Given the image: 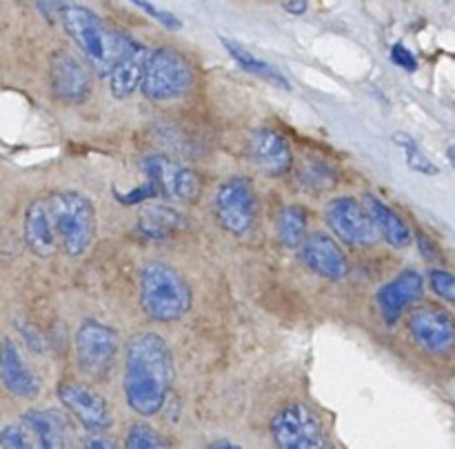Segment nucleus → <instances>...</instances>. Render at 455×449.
Segmentation results:
<instances>
[{"label":"nucleus","mask_w":455,"mask_h":449,"mask_svg":"<svg viewBox=\"0 0 455 449\" xmlns=\"http://www.w3.org/2000/svg\"><path fill=\"white\" fill-rule=\"evenodd\" d=\"M300 258L314 274L329 280H340L349 274V262L336 240L329 234H307L300 245Z\"/></svg>","instance_id":"nucleus-14"},{"label":"nucleus","mask_w":455,"mask_h":449,"mask_svg":"<svg viewBox=\"0 0 455 449\" xmlns=\"http://www.w3.org/2000/svg\"><path fill=\"white\" fill-rule=\"evenodd\" d=\"M145 180L154 185L156 194L176 203H187L200 194V180L191 169L182 167L167 156H149L142 160Z\"/></svg>","instance_id":"nucleus-11"},{"label":"nucleus","mask_w":455,"mask_h":449,"mask_svg":"<svg viewBox=\"0 0 455 449\" xmlns=\"http://www.w3.org/2000/svg\"><path fill=\"white\" fill-rule=\"evenodd\" d=\"M58 398L78 418V422L84 429L100 434V431H105L111 425V413L107 400L93 389L84 387L83 382H60V387H58Z\"/></svg>","instance_id":"nucleus-12"},{"label":"nucleus","mask_w":455,"mask_h":449,"mask_svg":"<svg viewBox=\"0 0 455 449\" xmlns=\"http://www.w3.org/2000/svg\"><path fill=\"white\" fill-rule=\"evenodd\" d=\"M425 292V278L416 269H407L382 285L376 293L378 309L387 325H395L407 307H411Z\"/></svg>","instance_id":"nucleus-13"},{"label":"nucleus","mask_w":455,"mask_h":449,"mask_svg":"<svg viewBox=\"0 0 455 449\" xmlns=\"http://www.w3.org/2000/svg\"><path fill=\"white\" fill-rule=\"evenodd\" d=\"M391 60H394L395 65L403 67V69H407V71H416L418 69L416 56H413V53L409 52L404 44H394V47H391Z\"/></svg>","instance_id":"nucleus-31"},{"label":"nucleus","mask_w":455,"mask_h":449,"mask_svg":"<svg viewBox=\"0 0 455 449\" xmlns=\"http://www.w3.org/2000/svg\"><path fill=\"white\" fill-rule=\"evenodd\" d=\"M22 229H25V243L36 256L49 258L58 252L56 234H53L52 225V213H49V200L38 198L27 207L25 222H22Z\"/></svg>","instance_id":"nucleus-17"},{"label":"nucleus","mask_w":455,"mask_h":449,"mask_svg":"<svg viewBox=\"0 0 455 449\" xmlns=\"http://www.w3.org/2000/svg\"><path fill=\"white\" fill-rule=\"evenodd\" d=\"M129 3H132L133 7L140 9V12H145L149 18L158 20L160 25L167 27V29L176 31V29H180V27H182L180 20H178V18L173 16L172 12H167V9H160L158 4H154L151 0H129Z\"/></svg>","instance_id":"nucleus-29"},{"label":"nucleus","mask_w":455,"mask_h":449,"mask_svg":"<svg viewBox=\"0 0 455 449\" xmlns=\"http://www.w3.org/2000/svg\"><path fill=\"white\" fill-rule=\"evenodd\" d=\"M87 447H116L111 438H89Z\"/></svg>","instance_id":"nucleus-34"},{"label":"nucleus","mask_w":455,"mask_h":449,"mask_svg":"<svg viewBox=\"0 0 455 449\" xmlns=\"http://www.w3.org/2000/svg\"><path fill=\"white\" fill-rule=\"evenodd\" d=\"M447 156H449V160H451V164L455 167V145H451L447 149Z\"/></svg>","instance_id":"nucleus-35"},{"label":"nucleus","mask_w":455,"mask_h":449,"mask_svg":"<svg viewBox=\"0 0 455 449\" xmlns=\"http://www.w3.org/2000/svg\"><path fill=\"white\" fill-rule=\"evenodd\" d=\"M173 356L158 333H136L124 349L123 387L127 405L140 416H156L172 391Z\"/></svg>","instance_id":"nucleus-1"},{"label":"nucleus","mask_w":455,"mask_h":449,"mask_svg":"<svg viewBox=\"0 0 455 449\" xmlns=\"http://www.w3.org/2000/svg\"><path fill=\"white\" fill-rule=\"evenodd\" d=\"M331 231L351 247H371L380 240V229L371 218L369 209L354 198H333L324 212Z\"/></svg>","instance_id":"nucleus-9"},{"label":"nucleus","mask_w":455,"mask_h":449,"mask_svg":"<svg viewBox=\"0 0 455 449\" xmlns=\"http://www.w3.org/2000/svg\"><path fill=\"white\" fill-rule=\"evenodd\" d=\"M118 333L100 320H84L76 332V360L84 373L102 378L111 372L118 356Z\"/></svg>","instance_id":"nucleus-6"},{"label":"nucleus","mask_w":455,"mask_h":449,"mask_svg":"<svg viewBox=\"0 0 455 449\" xmlns=\"http://www.w3.org/2000/svg\"><path fill=\"white\" fill-rule=\"evenodd\" d=\"M60 20L69 38L98 76H109L111 69L138 47L132 36L107 25L98 13L80 4H67L60 13Z\"/></svg>","instance_id":"nucleus-2"},{"label":"nucleus","mask_w":455,"mask_h":449,"mask_svg":"<svg viewBox=\"0 0 455 449\" xmlns=\"http://www.w3.org/2000/svg\"><path fill=\"white\" fill-rule=\"evenodd\" d=\"M220 43H222V47H225L227 52H229V56L234 58V60L238 62V65L243 67V69H247L249 74L260 76V78L269 80V83L278 84V87L287 89V92H289V89H291V83H289V80L283 76V71L275 69L274 65H269V62L260 60V58L253 56L251 52H247V49H244V47H240L238 43H234V40H227L225 36H222V38H220Z\"/></svg>","instance_id":"nucleus-22"},{"label":"nucleus","mask_w":455,"mask_h":449,"mask_svg":"<svg viewBox=\"0 0 455 449\" xmlns=\"http://www.w3.org/2000/svg\"><path fill=\"white\" fill-rule=\"evenodd\" d=\"M178 222H180L178 212H173V209L169 207H163V204L145 207L142 209L140 218H138V227H140L142 234H145L147 238H154V240L164 238V236L172 234V231L178 227Z\"/></svg>","instance_id":"nucleus-23"},{"label":"nucleus","mask_w":455,"mask_h":449,"mask_svg":"<svg viewBox=\"0 0 455 449\" xmlns=\"http://www.w3.org/2000/svg\"><path fill=\"white\" fill-rule=\"evenodd\" d=\"M124 447L129 449H163L169 447L167 440L158 434V431L151 429L149 425H133L127 431V438H124Z\"/></svg>","instance_id":"nucleus-28"},{"label":"nucleus","mask_w":455,"mask_h":449,"mask_svg":"<svg viewBox=\"0 0 455 449\" xmlns=\"http://www.w3.org/2000/svg\"><path fill=\"white\" fill-rule=\"evenodd\" d=\"M336 180V173L324 163H309L302 169H298V185H300V189L309 191V194H320V191L331 189Z\"/></svg>","instance_id":"nucleus-25"},{"label":"nucleus","mask_w":455,"mask_h":449,"mask_svg":"<svg viewBox=\"0 0 455 449\" xmlns=\"http://www.w3.org/2000/svg\"><path fill=\"white\" fill-rule=\"evenodd\" d=\"M411 341L431 356H449L455 349V318L440 307H416L407 318Z\"/></svg>","instance_id":"nucleus-10"},{"label":"nucleus","mask_w":455,"mask_h":449,"mask_svg":"<svg viewBox=\"0 0 455 449\" xmlns=\"http://www.w3.org/2000/svg\"><path fill=\"white\" fill-rule=\"evenodd\" d=\"M284 9L291 13H305L307 9V0H284Z\"/></svg>","instance_id":"nucleus-33"},{"label":"nucleus","mask_w":455,"mask_h":449,"mask_svg":"<svg viewBox=\"0 0 455 449\" xmlns=\"http://www.w3.org/2000/svg\"><path fill=\"white\" fill-rule=\"evenodd\" d=\"M209 447H238V445H231V443H213Z\"/></svg>","instance_id":"nucleus-36"},{"label":"nucleus","mask_w":455,"mask_h":449,"mask_svg":"<svg viewBox=\"0 0 455 449\" xmlns=\"http://www.w3.org/2000/svg\"><path fill=\"white\" fill-rule=\"evenodd\" d=\"M429 285L443 301L455 302V274L447 269H431Z\"/></svg>","instance_id":"nucleus-30"},{"label":"nucleus","mask_w":455,"mask_h":449,"mask_svg":"<svg viewBox=\"0 0 455 449\" xmlns=\"http://www.w3.org/2000/svg\"><path fill=\"white\" fill-rule=\"evenodd\" d=\"M0 447L7 449H29L38 447L36 445L34 434L25 422H9V425L0 427Z\"/></svg>","instance_id":"nucleus-27"},{"label":"nucleus","mask_w":455,"mask_h":449,"mask_svg":"<svg viewBox=\"0 0 455 449\" xmlns=\"http://www.w3.org/2000/svg\"><path fill=\"white\" fill-rule=\"evenodd\" d=\"M394 138L395 142L403 147L404 158H407V164L413 169V172H420L425 173V176H435V173H438V167H435V164L422 154L420 147L416 145V140H413L411 136H407V133H395Z\"/></svg>","instance_id":"nucleus-26"},{"label":"nucleus","mask_w":455,"mask_h":449,"mask_svg":"<svg viewBox=\"0 0 455 449\" xmlns=\"http://www.w3.org/2000/svg\"><path fill=\"white\" fill-rule=\"evenodd\" d=\"M47 200L58 249L67 256H83L96 238V209L92 200L78 191H58Z\"/></svg>","instance_id":"nucleus-4"},{"label":"nucleus","mask_w":455,"mask_h":449,"mask_svg":"<svg viewBox=\"0 0 455 449\" xmlns=\"http://www.w3.org/2000/svg\"><path fill=\"white\" fill-rule=\"evenodd\" d=\"M3 345L4 342H0V358H3Z\"/></svg>","instance_id":"nucleus-37"},{"label":"nucleus","mask_w":455,"mask_h":449,"mask_svg":"<svg viewBox=\"0 0 455 449\" xmlns=\"http://www.w3.org/2000/svg\"><path fill=\"white\" fill-rule=\"evenodd\" d=\"M274 443L283 449H323L327 447L323 421L305 405H289L271 421Z\"/></svg>","instance_id":"nucleus-7"},{"label":"nucleus","mask_w":455,"mask_h":449,"mask_svg":"<svg viewBox=\"0 0 455 449\" xmlns=\"http://www.w3.org/2000/svg\"><path fill=\"white\" fill-rule=\"evenodd\" d=\"M280 243L289 249H298L307 238V213L298 204H289L280 212L278 220Z\"/></svg>","instance_id":"nucleus-24"},{"label":"nucleus","mask_w":455,"mask_h":449,"mask_svg":"<svg viewBox=\"0 0 455 449\" xmlns=\"http://www.w3.org/2000/svg\"><path fill=\"white\" fill-rule=\"evenodd\" d=\"M0 381L7 387L9 394L18 398H34L40 391V381L27 363L22 360L20 351L12 341H4L3 358H0Z\"/></svg>","instance_id":"nucleus-18"},{"label":"nucleus","mask_w":455,"mask_h":449,"mask_svg":"<svg viewBox=\"0 0 455 449\" xmlns=\"http://www.w3.org/2000/svg\"><path fill=\"white\" fill-rule=\"evenodd\" d=\"M249 154L253 164L267 176H283L291 169L293 156L289 142L278 132L269 127H260L249 138Z\"/></svg>","instance_id":"nucleus-16"},{"label":"nucleus","mask_w":455,"mask_h":449,"mask_svg":"<svg viewBox=\"0 0 455 449\" xmlns=\"http://www.w3.org/2000/svg\"><path fill=\"white\" fill-rule=\"evenodd\" d=\"M34 434L36 445L44 449L65 447L67 443V421L62 413L52 409H31L20 418Z\"/></svg>","instance_id":"nucleus-20"},{"label":"nucleus","mask_w":455,"mask_h":449,"mask_svg":"<svg viewBox=\"0 0 455 449\" xmlns=\"http://www.w3.org/2000/svg\"><path fill=\"white\" fill-rule=\"evenodd\" d=\"M53 96L62 102H83L89 96L92 80H89L87 67L69 52H56L49 67Z\"/></svg>","instance_id":"nucleus-15"},{"label":"nucleus","mask_w":455,"mask_h":449,"mask_svg":"<svg viewBox=\"0 0 455 449\" xmlns=\"http://www.w3.org/2000/svg\"><path fill=\"white\" fill-rule=\"evenodd\" d=\"M34 4L40 16L47 18V20H56V18H60L62 9L67 7V0H34Z\"/></svg>","instance_id":"nucleus-32"},{"label":"nucleus","mask_w":455,"mask_h":449,"mask_svg":"<svg viewBox=\"0 0 455 449\" xmlns=\"http://www.w3.org/2000/svg\"><path fill=\"white\" fill-rule=\"evenodd\" d=\"M364 207L369 209L371 218L376 220L380 234L389 240V245H394L395 249H404L411 243V229H409L407 222L398 216L391 207H387L380 198L367 194L364 196Z\"/></svg>","instance_id":"nucleus-21"},{"label":"nucleus","mask_w":455,"mask_h":449,"mask_svg":"<svg viewBox=\"0 0 455 449\" xmlns=\"http://www.w3.org/2000/svg\"><path fill=\"white\" fill-rule=\"evenodd\" d=\"M194 83V74L185 58L173 49L163 47L149 53L145 78H142V93L154 102L176 100L185 96Z\"/></svg>","instance_id":"nucleus-5"},{"label":"nucleus","mask_w":455,"mask_h":449,"mask_svg":"<svg viewBox=\"0 0 455 449\" xmlns=\"http://www.w3.org/2000/svg\"><path fill=\"white\" fill-rule=\"evenodd\" d=\"M140 307L156 323L180 320L191 307V289L167 262H147L140 271Z\"/></svg>","instance_id":"nucleus-3"},{"label":"nucleus","mask_w":455,"mask_h":449,"mask_svg":"<svg viewBox=\"0 0 455 449\" xmlns=\"http://www.w3.org/2000/svg\"><path fill=\"white\" fill-rule=\"evenodd\" d=\"M216 216L227 231L235 236L247 234L256 222L258 203L253 185L243 176L222 182L216 191Z\"/></svg>","instance_id":"nucleus-8"},{"label":"nucleus","mask_w":455,"mask_h":449,"mask_svg":"<svg viewBox=\"0 0 455 449\" xmlns=\"http://www.w3.org/2000/svg\"><path fill=\"white\" fill-rule=\"evenodd\" d=\"M149 49L138 44L132 53L123 58L109 74V87L116 98H129L145 78L147 60H149Z\"/></svg>","instance_id":"nucleus-19"}]
</instances>
